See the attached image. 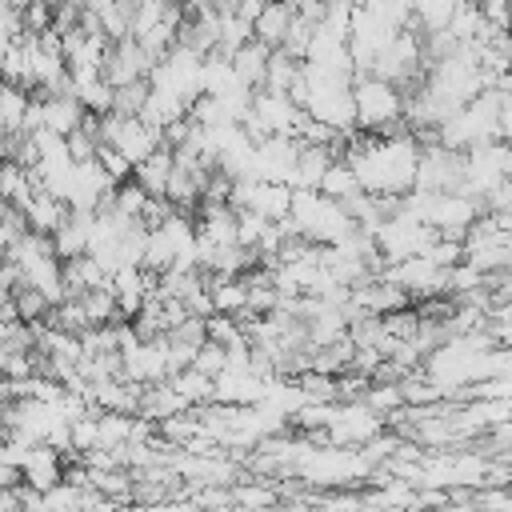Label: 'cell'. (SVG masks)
Masks as SVG:
<instances>
[{"label":"cell","instance_id":"cell-1","mask_svg":"<svg viewBox=\"0 0 512 512\" xmlns=\"http://www.w3.org/2000/svg\"><path fill=\"white\" fill-rule=\"evenodd\" d=\"M348 92H352V120H356V128H364L372 136L408 132V124H404V96H400V88L392 80L360 72L348 84Z\"/></svg>","mask_w":512,"mask_h":512},{"label":"cell","instance_id":"cell-2","mask_svg":"<svg viewBox=\"0 0 512 512\" xmlns=\"http://www.w3.org/2000/svg\"><path fill=\"white\" fill-rule=\"evenodd\" d=\"M484 208H480V196H468V192H432L428 196V204H424V224L436 232V236H452V240H460L464 236V228L480 216Z\"/></svg>","mask_w":512,"mask_h":512},{"label":"cell","instance_id":"cell-3","mask_svg":"<svg viewBox=\"0 0 512 512\" xmlns=\"http://www.w3.org/2000/svg\"><path fill=\"white\" fill-rule=\"evenodd\" d=\"M120 376L136 384H160L168 376V336L136 340L132 348L120 352Z\"/></svg>","mask_w":512,"mask_h":512},{"label":"cell","instance_id":"cell-4","mask_svg":"<svg viewBox=\"0 0 512 512\" xmlns=\"http://www.w3.org/2000/svg\"><path fill=\"white\" fill-rule=\"evenodd\" d=\"M84 120V108L72 92H56V96H40V128H52V132H72L76 124Z\"/></svg>","mask_w":512,"mask_h":512},{"label":"cell","instance_id":"cell-5","mask_svg":"<svg viewBox=\"0 0 512 512\" xmlns=\"http://www.w3.org/2000/svg\"><path fill=\"white\" fill-rule=\"evenodd\" d=\"M288 20H292V4L288 0H264L260 12L252 16V36L268 48H280L284 32H288Z\"/></svg>","mask_w":512,"mask_h":512},{"label":"cell","instance_id":"cell-6","mask_svg":"<svg viewBox=\"0 0 512 512\" xmlns=\"http://www.w3.org/2000/svg\"><path fill=\"white\" fill-rule=\"evenodd\" d=\"M268 44H260L256 36L252 40H244L240 48H232L228 52V64H232V72H236V80L240 84H248V88H260V80H264V64H268Z\"/></svg>","mask_w":512,"mask_h":512},{"label":"cell","instance_id":"cell-7","mask_svg":"<svg viewBox=\"0 0 512 512\" xmlns=\"http://www.w3.org/2000/svg\"><path fill=\"white\" fill-rule=\"evenodd\" d=\"M20 212H24V220H28V228H32V232H52V228L68 216V204H64L60 196H52V192L36 188V192L20 204Z\"/></svg>","mask_w":512,"mask_h":512},{"label":"cell","instance_id":"cell-8","mask_svg":"<svg viewBox=\"0 0 512 512\" xmlns=\"http://www.w3.org/2000/svg\"><path fill=\"white\" fill-rule=\"evenodd\" d=\"M168 172H172V148H168V144H156L140 164H132V180H136L148 196H164Z\"/></svg>","mask_w":512,"mask_h":512},{"label":"cell","instance_id":"cell-9","mask_svg":"<svg viewBox=\"0 0 512 512\" xmlns=\"http://www.w3.org/2000/svg\"><path fill=\"white\" fill-rule=\"evenodd\" d=\"M328 164H332L328 144H304L300 140V152H296V164H292V188H316Z\"/></svg>","mask_w":512,"mask_h":512},{"label":"cell","instance_id":"cell-10","mask_svg":"<svg viewBox=\"0 0 512 512\" xmlns=\"http://www.w3.org/2000/svg\"><path fill=\"white\" fill-rule=\"evenodd\" d=\"M76 300H80V308H84L88 324H112V320H124V316L116 312V296H112L108 280H104V284H92V288H84Z\"/></svg>","mask_w":512,"mask_h":512},{"label":"cell","instance_id":"cell-11","mask_svg":"<svg viewBox=\"0 0 512 512\" xmlns=\"http://www.w3.org/2000/svg\"><path fill=\"white\" fill-rule=\"evenodd\" d=\"M164 380L172 384V392H180V396L188 400V408H192V404L212 400V376H204V372H200V368H192V364H184V368L168 372Z\"/></svg>","mask_w":512,"mask_h":512},{"label":"cell","instance_id":"cell-12","mask_svg":"<svg viewBox=\"0 0 512 512\" xmlns=\"http://www.w3.org/2000/svg\"><path fill=\"white\" fill-rule=\"evenodd\" d=\"M32 192H36L32 172H28L24 164H16V160H0V200L20 208V204H24Z\"/></svg>","mask_w":512,"mask_h":512},{"label":"cell","instance_id":"cell-13","mask_svg":"<svg viewBox=\"0 0 512 512\" xmlns=\"http://www.w3.org/2000/svg\"><path fill=\"white\" fill-rule=\"evenodd\" d=\"M316 192H324L328 200H344V196L360 192V184H356V172L348 168V160H344V156H332V164L324 168V176H320Z\"/></svg>","mask_w":512,"mask_h":512},{"label":"cell","instance_id":"cell-14","mask_svg":"<svg viewBox=\"0 0 512 512\" xmlns=\"http://www.w3.org/2000/svg\"><path fill=\"white\" fill-rule=\"evenodd\" d=\"M12 304H16V316H20L24 324L44 320V312L52 308V304L44 300V292H40V288H32V284H16V288H12Z\"/></svg>","mask_w":512,"mask_h":512},{"label":"cell","instance_id":"cell-15","mask_svg":"<svg viewBox=\"0 0 512 512\" xmlns=\"http://www.w3.org/2000/svg\"><path fill=\"white\" fill-rule=\"evenodd\" d=\"M312 36H316V24L304 20V16H292V20H288V32H284V40H280V48H284L292 60H304Z\"/></svg>","mask_w":512,"mask_h":512},{"label":"cell","instance_id":"cell-16","mask_svg":"<svg viewBox=\"0 0 512 512\" xmlns=\"http://www.w3.org/2000/svg\"><path fill=\"white\" fill-rule=\"evenodd\" d=\"M144 200H148V192L128 176V180H120V184H112V208L116 212H124V216H136L140 220V212H144Z\"/></svg>","mask_w":512,"mask_h":512},{"label":"cell","instance_id":"cell-17","mask_svg":"<svg viewBox=\"0 0 512 512\" xmlns=\"http://www.w3.org/2000/svg\"><path fill=\"white\" fill-rule=\"evenodd\" d=\"M372 412H392V408H400L404 400H400V388H396V380H368V388H364V396H360Z\"/></svg>","mask_w":512,"mask_h":512},{"label":"cell","instance_id":"cell-18","mask_svg":"<svg viewBox=\"0 0 512 512\" xmlns=\"http://www.w3.org/2000/svg\"><path fill=\"white\" fill-rule=\"evenodd\" d=\"M144 96H148V80H144V76H140V80H128V84H116V88H112V112L136 116L140 104H144Z\"/></svg>","mask_w":512,"mask_h":512},{"label":"cell","instance_id":"cell-19","mask_svg":"<svg viewBox=\"0 0 512 512\" xmlns=\"http://www.w3.org/2000/svg\"><path fill=\"white\" fill-rule=\"evenodd\" d=\"M224 364H228V348L220 344V340H200L196 344V352H192V368H200L204 376H216V372H224Z\"/></svg>","mask_w":512,"mask_h":512},{"label":"cell","instance_id":"cell-20","mask_svg":"<svg viewBox=\"0 0 512 512\" xmlns=\"http://www.w3.org/2000/svg\"><path fill=\"white\" fill-rule=\"evenodd\" d=\"M96 164L108 172V180H112V184H120V180H128V176H132V164H128L112 144H96Z\"/></svg>","mask_w":512,"mask_h":512},{"label":"cell","instance_id":"cell-21","mask_svg":"<svg viewBox=\"0 0 512 512\" xmlns=\"http://www.w3.org/2000/svg\"><path fill=\"white\" fill-rule=\"evenodd\" d=\"M20 484V464H4L0 460V488H16Z\"/></svg>","mask_w":512,"mask_h":512},{"label":"cell","instance_id":"cell-22","mask_svg":"<svg viewBox=\"0 0 512 512\" xmlns=\"http://www.w3.org/2000/svg\"><path fill=\"white\" fill-rule=\"evenodd\" d=\"M0 84H4V76H0Z\"/></svg>","mask_w":512,"mask_h":512}]
</instances>
